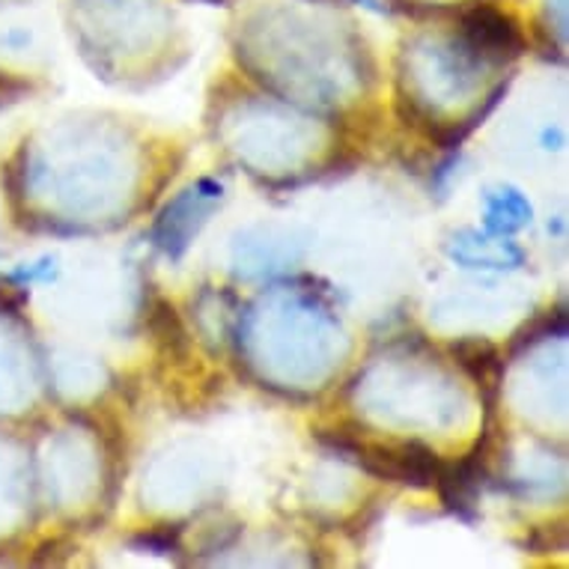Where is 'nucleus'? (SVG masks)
<instances>
[{"instance_id":"f257e3e1","label":"nucleus","mask_w":569,"mask_h":569,"mask_svg":"<svg viewBox=\"0 0 569 569\" xmlns=\"http://www.w3.org/2000/svg\"><path fill=\"white\" fill-rule=\"evenodd\" d=\"M466 39L471 51L492 60H507L522 51V37L507 16L495 10H475L466 19Z\"/></svg>"},{"instance_id":"f03ea898","label":"nucleus","mask_w":569,"mask_h":569,"mask_svg":"<svg viewBox=\"0 0 569 569\" xmlns=\"http://www.w3.org/2000/svg\"><path fill=\"white\" fill-rule=\"evenodd\" d=\"M450 349H453L457 361L466 367V373L475 382H480L483 388H492L498 382V376H501V355H498L492 343H486V340H459Z\"/></svg>"},{"instance_id":"7ed1b4c3","label":"nucleus","mask_w":569,"mask_h":569,"mask_svg":"<svg viewBox=\"0 0 569 569\" xmlns=\"http://www.w3.org/2000/svg\"><path fill=\"white\" fill-rule=\"evenodd\" d=\"M152 331H156L161 340H168V343H186V331L179 326L177 310L170 308L168 301H159L156 310H152Z\"/></svg>"},{"instance_id":"20e7f679","label":"nucleus","mask_w":569,"mask_h":569,"mask_svg":"<svg viewBox=\"0 0 569 569\" xmlns=\"http://www.w3.org/2000/svg\"><path fill=\"white\" fill-rule=\"evenodd\" d=\"M365 3H367V7H376V0H365Z\"/></svg>"}]
</instances>
